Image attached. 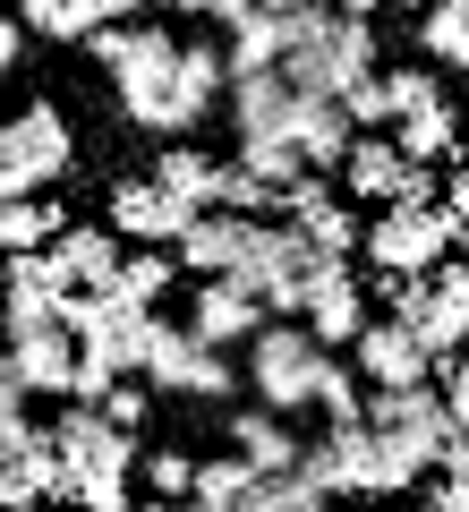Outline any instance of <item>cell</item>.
<instances>
[{
    "label": "cell",
    "mask_w": 469,
    "mask_h": 512,
    "mask_svg": "<svg viewBox=\"0 0 469 512\" xmlns=\"http://www.w3.org/2000/svg\"><path fill=\"white\" fill-rule=\"evenodd\" d=\"M452 239H469V222H452L444 205H384V222H359V256L376 274H427Z\"/></svg>",
    "instance_id": "6"
},
{
    "label": "cell",
    "mask_w": 469,
    "mask_h": 512,
    "mask_svg": "<svg viewBox=\"0 0 469 512\" xmlns=\"http://www.w3.org/2000/svg\"><path fill=\"white\" fill-rule=\"evenodd\" d=\"M325 478H333V495H384L376 427H367V419H333L325 427Z\"/></svg>",
    "instance_id": "17"
},
{
    "label": "cell",
    "mask_w": 469,
    "mask_h": 512,
    "mask_svg": "<svg viewBox=\"0 0 469 512\" xmlns=\"http://www.w3.org/2000/svg\"><path fill=\"white\" fill-rule=\"evenodd\" d=\"M60 205H43V197H0V256H18V248H43V239L60 231Z\"/></svg>",
    "instance_id": "27"
},
{
    "label": "cell",
    "mask_w": 469,
    "mask_h": 512,
    "mask_svg": "<svg viewBox=\"0 0 469 512\" xmlns=\"http://www.w3.org/2000/svg\"><path fill=\"white\" fill-rule=\"evenodd\" d=\"M359 419L376 427V470H384V495H410L418 478L435 470V444L452 436V410L427 376L418 384H376L359 402Z\"/></svg>",
    "instance_id": "2"
},
{
    "label": "cell",
    "mask_w": 469,
    "mask_h": 512,
    "mask_svg": "<svg viewBox=\"0 0 469 512\" xmlns=\"http://www.w3.org/2000/svg\"><path fill=\"white\" fill-rule=\"evenodd\" d=\"M9 367H18L26 393H52V402H69V376H77V342H69V325H35V333H18V342H9Z\"/></svg>",
    "instance_id": "14"
},
{
    "label": "cell",
    "mask_w": 469,
    "mask_h": 512,
    "mask_svg": "<svg viewBox=\"0 0 469 512\" xmlns=\"http://www.w3.org/2000/svg\"><path fill=\"white\" fill-rule=\"evenodd\" d=\"M256 325H265V299L239 274H197V291H188V333H197V342L231 350V342H248Z\"/></svg>",
    "instance_id": "9"
},
{
    "label": "cell",
    "mask_w": 469,
    "mask_h": 512,
    "mask_svg": "<svg viewBox=\"0 0 469 512\" xmlns=\"http://www.w3.org/2000/svg\"><path fill=\"white\" fill-rule=\"evenodd\" d=\"M325 256L307 248V231L299 222H248V248H239V265L231 274L248 282L256 299H265V316H299V299H307V274H316Z\"/></svg>",
    "instance_id": "5"
},
{
    "label": "cell",
    "mask_w": 469,
    "mask_h": 512,
    "mask_svg": "<svg viewBox=\"0 0 469 512\" xmlns=\"http://www.w3.org/2000/svg\"><path fill=\"white\" fill-rule=\"evenodd\" d=\"M282 214L307 231V248H316V256H342V265L359 256V214L325 188V171H299V180L282 188Z\"/></svg>",
    "instance_id": "10"
},
{
    "label": "cell",
    "mask_w": 469,
    "mask_h": 512,
    "mask_svg": "<svg viewBox=\"0 0 469 512\" xmlns=\"http://www.w3.org/2000/svg\"><path fill=\"white\" fill-rule=\"evenodd\" d=\"M248 376H256V402L265 410H307V384H316V359H325V342L307 325H256L248 333Z\"/></svg>",
    "instance_id": "8"
},
{
    "label": "cell",
    "mask_w": 469,
    "mask_h": 512,
    "mask_svg": "<svg viewBox=\"0 0 469 512\" xmlns=\"http://www.w3.org/2000/svg\"><path fill=\"white\" fill-rule=\"evenodd\" d=\"M307 402L325 410V419H359V402H367V393H359V376H350V367L325 350V359H316V384H307Z\"/></svg>",
    "instance_id": "30"
},
{
    "label": "cell",
    "mask_w": 469,
    "mask_h": 512,
    "mask_svg": "<svg viewBox=\"0 0 469 512\" xmlns=\"http://www.w3.org/2000/svg\"><path fill=\"white\" fill-rule=\"evenodd\" d=\"M180 282V256L171 248H137V256H120V274H111V291H128L137 308H154V299Z\"/></svg>",
    "instance_id": "28"
},
{
    "label": "cell",
    "mask_w": 469,
    "mask_h": 512,
    "mask_svg": "<svg viewBox=\"0 0 469 512\" xmlns=\"http://www.w3.org/2000/svg\"><path fill=\"white\" fill-rule=\"evenodd\" d=\"M171 69H180V86L197 94V103H222V86H231V77H222V52H214V43H180V52H171Z\"/></svg>",
    "instance_id": "32"
},
{
    "label": "cell",
    "mask_w": 469,
    "mask_h": 512,
    "mask_svg": "<svg viewBox=\"0 0 469 512\" xmlns=\"http://www.w3.org/2000/svg\"><path fill=\"white\" fill-rule=\"evenodd\" d=\"M248 222H256V214H231V205H197V214L180 222V239H171V256H180L188 274H231L239 248H248Z\"/></svg>",
    "instance_id": "13"
},
{
    "label": "cell",
    "mask_w": 469,
    "mask_h": 512,
    "mask_svg": "<svg viewBox=\"0 0 469 512\" xmlns=\"http://www.w3.org/2000/svg\"><path fill=\"white\" fill-rule=\"evenodd\" d=\"M333 9H342V18H376L384 0H333Z\"/></svg>",
    "instance_id": "41"
},
{
    "label": "cell",
    "mask_w": 469,
    "mask_h": 512,
    "mask_svg": "<svg viewBox=\"0 0 469 512\" xmlns=\"http://www.w3.org/2000/svg\"><path fill=\"white\" fill-rule=\"evenodd\" d=\"M154 180H163L171 197H188V205H214V180H222V154H205V146H188V137H171V146L154 154Z\"/></svg>",
    "instance_id": "22"
},
{
    "label": "cell",
    "mask_w": 469,
    "mask_h": 512,
    "mask_svg": "<svg viewBox=\"0 0 469 512\" xmlns=\"http://www.w3.org/2000/svg\"><path fill=\"white\" fill-rule=\"evenodd\" d=\"M299 316H307V333H316L325 350H342L350 333L367 325V291L350 282V265H342V256H325V265L307 274V299H299Z\"/></svg>",
    "instance_id": "11"
},
{
    "label": "cell",
    "mask_w": 469,
    "mask_h": 512,
    "mask_svg": "<svg viewBox=\"0 0 469 512\" xmlns=\"http://www.w3.org/2000/svg\"><path fill=\"white\" fill-rule=\"evenodd\" d=\"M427 103H452L435 69H384V120H401V111H427Z\"/></svg>",
    "instance_id": "31"
},
{
    "label": "cell",
    "mask_w": 469,
    "mask_h": 512,
    "mask_svg": "<svg viewBox=\"0 0 469 512\" xmlns=\"http://www.w3.org/2000/svg\"><path fill=\"white\" fill-rule=\"evenodd\" d=\"M393 146L410 154V163H444V154L461 146V111H452V103H427V111H401V120H393Z\"/></svg>",
    "instance_id": "23"
},
{
    "label": "cell",
    "mask_w": 469,
    "mask_h": 512,
    "mask_svg": "<svg viewBox=\"0 0 469 512\" xmlns=\"http://www.w3.org/2000/svg\"><path fill=\"white\" fill-rule=\"evenodd\" d=\"M18 26L26 35H52V43H77L94 26V9L86 0H18Z\"/></svg>",
    "instance_id": "29"
},
{
    "label": "cell",
    "mask_w": 469,
    "mask_h": 512,
    "mask_svg": "<svg viewBox=\"0 0 469 512\" xmlns=\"http://www.w3.org/2000/svg\"><path fill=\"white\" fill-rule=\"evenodd\" d=\"M384 205H435V163H410V154H401L393 197H384Z\"/></svg>",
    "instance_id": "35"
},
{
    "label": "cell",
    "mask_w": 469,
    "mask_h": 512,
    "mask_svg": "<svg viewBox=\"0 0 469 512\" xmlns=\"http://www.w3.org/2000/svg\"><path fill=\"white\" fill-rule=\"evenodd\" d=\"M163 9H188V18H205V0H163Z\"/></svg>",
    "instance_id": "43"
},
{
    "label": "cell",
    "mask_w": 469,
    "mask_h": 512,
    "mask_svg": "<svg viewBox=\"0 0 469 512\" xmlns=\"http://www.w3.org/2000/svg\"><path fill=\"white\" fill-rule=\"evenodd\" d=\"M69 120H60L52 103L18 111V120L0 128V197H35V188H52L60 171H69Z\"/></svg>",
    "instance_id": "7"
},
{
    "label": "cell",
    "mask_w": 469,
    "mask_h": 512,
    "mask_svg": "<svg viewBox=\"0 0 469 512\" xmlns=\"http://www.w3.org/2000/svg\"><path fill=\"white\" fill-rule=\"evenodd\" d=\"M86 9H94V26H103V18H137L145 0H86Z\"/></svg>",
    "instance_id": "40"
},
{
    "label": "cell",
    "mask_w": 469,
    "mask_h": 512,
    "mask_svg": "<svg viewBox=\"0 0 469 512\" xmlns=\"http://www.w3.org/2000/svg\"><path fill=\"white\" fill-rule=\"evenodd\" d=\"M418 495H427L435 512H469V478H418Z\"/></svg>",
    "instance_id": "37"
},
{
    "label": "cell",
    "mask_w": 469,
    "mask_h": 512,
    "mask_svg": "<svg viewBox=\"0 0 469 512\" xmlns=\"http://www.w3.org/2000/svg\"><path fill=\"white\" fill-rule=\"evenodd\" d=\"M188 470H197L188 453H145V487L154 495H188Z\"/></svg>",
    "instance_id": "36"
},
{
    "label": "cell",
    "mask_w": 469,
    "mask_h": 512,
    "mask_svg": "<svg viewBox=\"0 0 469 512\" xmlns=\"http://www.w3.org/2000/svg\"><path fill=\"white\" fill-rule=\"evenodd\" d=\"M282 60V35H273L265 9H248V18H231V43H222V77H248V69H273Z\"/></svg>",
    "instance_id": "26"
},
{
    "label": "cell",
    "mask_w": 469,
    "mask_h": 512,
    "mask_svg": "<svg viewBox=\"0 0 469 512\" xmlns=\"http://www.w3.org/2000/svg\"><path fill=\"white\" fill-rule=\"evenodd\" d=\"M214 205H231V214H273V205H282V188H265L248 163H222V180H214Z\"/></svg>",
    "instance_id": "34"
},
{
    "label": "cell",
    "mask_w": 469,
    "mask_h": 512,
    "mask_svg": "<svg viewBox=\"0 0 469 512\" xmlns=\"http://www.w3.org/2000/svg\"><path fill=\"white\" fill-rule=\"evenodd\" d=\"M137 376L154 384V393H188V402H222V393L239 384V367L222 359L214 342H197V333L163 325V316L145 308V325H137Z\"/></svg>",
    "instance_id": "4"
},
{
    "label": "cell",
    "mask_w": 469,
    "mask_h": 512,
    "mask_svg": "<svg viewBox=\"0 0 469 512\" xmlns=\"http://www.w3.org/2000/svg\"><path fill=\"white\" fill-rule=\"evenodd\" d=\"M401 9H427V0H401Z\"/></svg>",
    "instance_id": "44"
},
{
    "label": "cell",
    "mask_w": 469,
    "mask_h": 512,
    "mask_svg": "<svg viewBox=\"0 0 469 512\" xmlns=\"http://www.w3.org/2000/svg\"><path fill=\"white\" fill-rule=\"evenodd\" d=\"M342 350H350V367H359L367 384H418V376H427V350H418L401 325H376V316H367Z\"/></svg>",
    "instance_id": "16"
},
{
    "label": "cell",
    "mask_w": 469,
    "mask_h": 512,
    "mask_svg": "<svg viewBox=\"0 0 469 512\" xmlns=\"http://www.w3.org/2000/svg\"><path fill=\"white\" fill-rule=\"evenodd\" d=\"M248 461H197V470H188V495H180V504H197V512H248Z\"/></svg>",
    "instance_id": "25"
},
{
    "label": "cell",
    "mask_w": 469,
    "mask_h": 512,
    "mask_svg": "<svg viewBox=\"0 0 469 512\" xmlns=\"http://www.w3.org/2000/svg\"><path fill=\"white\" fill-rule=\"evenodd\" d=\"M222 427H231V453L248 461V470H282V461H299V436H290L282 410H265V402H256V410H231Z\"/></svg>",
    "instance_id": "21"
},
{
    "label": "cell",
    "mask_w": 469,
    "mask_h": 512,
    "mask_svg": "<svg viewBox=\"0 0 469 512\" xmlns=\"http://www.w3.org/2000/svg\"><path fill=\"white\" fill-rule=\"evenodd\" d=\"M18 52H26V26H18V18H0V69H9Z\"/></svg>",
    "instance_id": "39"
},
{
    "label": "cell",
    "mask_w": 469,
    "mask_h": 512,
    "mask_svg": "<svg viewBox=\"0 0 469 512\" xmlns=\"http://www.w3.org/2000/svg\"><path fill=\"white\" fill-rule=\"evenodd\" d=\"M0 410H26V384H18V367H9V350H0Z\"/></svg>",
    "instance_id": "38"
},
{
    "label": "cell",
    "mask_w": 469,
    "mask_h": 512,
    "mask_svg": "<svg viewBox=\"0 0 469 512\" xmlns=\"http://www.w3.org/2000/svg\"><path fill=\"white\" fill-rule=\"evenodd\" d=\"M290 77L282 69H248V77H231V128H239V146L248 137H290Z\"/></svg>",
    "instance_id": "15"
},
{
    "label": "cell",
    "mask_w": 469,
    "mask_h": 512,
    "mask_svg": "<svg viewBox=\"0 0 469 512\" xmlns=\"http://www.w3.org/2000/svg\"><path fill=\"white\" fill-rule=\"evenodd\" d=\"M418 52L444 60V69H469V0H427L418 9Z\"/></svg>",
    "instance_id": "24"
},
{
    "label": "cell",
    "mask_w": 469,
    "mask_h": 512,
    "mask_svg": "<svg viewBox=\"0 0 469 512\" xmlns=\"http://www.w3.org/2000/svg\"><path fill=\"white\" fill-rule=\"evenodd\" d=\"M290 146H299L307 171H333V163H342V146H350L342 103H333V94H299V103H290Z\"/></svg>",
    "instance_id": "18"
},
{
    "label": "cell",
    "mask_w": 469,
    "mask_h": 512,
    "mask_svg": "<svg viewBox=\"0 0 469 512\" xmlns=\"http://www.w3.org/2000/svg\"><path fill=\"white\" fill-rule=\"evenodd\" d=\"M239 163H248L256 171V180H265V188H290V180H299V146H290V137H248V146H239Z\"/></svg>",
    "instance_id": "33"
},
{
    "label": "cell",
    "mask_w": 469,
    "mask_h": 512,
    "mask_svg": "<svg viewBox=\"0 0 469 512\" xmlns=\"http://www.w3.org/2000/svg\"><path fill=\"white\" fill-rule=\"evenodd\" d=\"M188 214H197V205L171 197L163 180H111V222H120V239H137V248H171Z\"/></svg>",
    "instance_id": "12"
},
{
    "label": "cell",
    "mask_w": 469,
    "mask_h": 512,
    "mask_svg": "<svg viewBox=\"0 0 469 512\" xmlns=\"http://www.w3.org/2000/svg\"><path fill=\"white\" fill-rule=\"evenodd\" d=\"M350 180V197H393V171H401V146L384 137V128H350V146H342V163H333Z\"/></svg>",
    "instance_id": "20"
},
{
    "label": "cell",
    "mask_w": 469,
    "mask_h": 512,
    "mask_svg": "<svg viewBox=\"0 0 469 512\" xmlns=\"http://www.w3.org/2000/svg\"><path fill=\"white\" fill-rule=\"evenodd\" d=\"M273 35H282V60H273V69L290 77V94H342L350 77L376 69V26L342 18L333 0H299V9H282Z\"/></svg>",
    "instance_id": "1"
},
{
    "label": "cell",
    "mask_w": 469,
    "mask_h": 512,
    "mask_svg": "<svg viewBox=\"0 0 469 512\" xmlns=\"http://www.w3.org/2000/svg\"><path fill=\"white\" fill-rule=\"evenodd\" d=\"M52 444L69 461V504H94V512H120L128 504V470H137V427L103 419L94 402H60L52 419Z\"/></svg>",
    "instance_id": "3"
},
{
    "label": "cell",
    "mask_w": 469,
    "mask_h": 512,
    "mask_svg": "<svg viewBox=\"0 0 469 512\" xmlns=\"http://www.w3.org/2000/svg\"><path fill=\"white\" fill-rule=\"evenodd\" d=\"M52 248H60V265H69L77 291H111V274H120V239H111L103 222H60Z\"/></svg>",
    "instance_id": "19"
},
{
    "label": "cell",
    "mask_w": 469,
    "mask_h": 512,
    "mask_svg": "<svg viewBox=\"0 0 469 512\" xmlns=\"http://www.w3.org/2000/svg\"><path fill=\"white\" fill-rule=\"evenodd\" d=\"M248 9H265V18H282V9H299V0H248Z\"/></svg>",
    "instance_id": "42"
}]
</instances>
